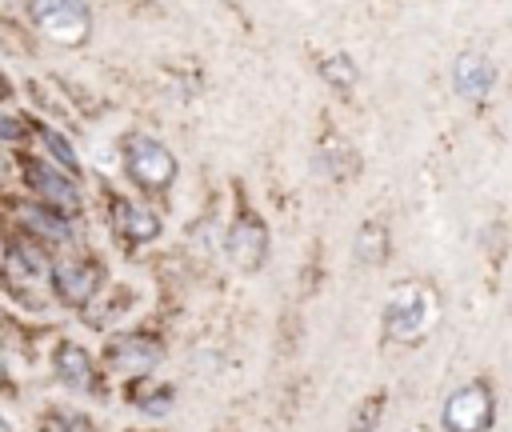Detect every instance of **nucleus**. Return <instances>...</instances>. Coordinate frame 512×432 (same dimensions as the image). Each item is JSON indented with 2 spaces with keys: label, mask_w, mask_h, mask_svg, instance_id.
I'll return each mask as SVG.
<instances>
[{
  "label": "nucleus",
  "mask_w": 512,
  "mask_h": 432,
  "mask_svg": "<svg viewBox=\"0 0 512 432\" xmlns=\"http://www.w3.org/2000/svg\"><path fill=\"white\" fill-rule=\"evenodd\" d=\"M8 96H12V80L0 72V100H8Z\"/></svg>",
  "instance_id": "nucleus-21"
},
{
  "label": "nucleus",
  "mask_w": 512,
  "mask_h": 432,
  "mask_svg": "<svg viewBox=\"0 0 512 432\" xmlns=\"http://www.w3.org/2000/svg\"><path fill=\"white\" fill-rule=\"evenodd\" d=\"M136 404H140L148 416H164V412L172 408V388H152V396H140Z\"/></svg>",
  "instance_id": "nucleus-19"
},
{
  "label": "nucleus",
  "mask_w": 512,
  "mask_h": 432,
  "mask_svg": "<svg viewBox=\"0 0 512 432\" xmlns=\"http://www.w3.org/2000/svg\"><path fill=\"white\" fill-rule=\"evenodd\" d=\"M108 364L112 368H120V372H132V376H144V372H152L160 360H164V348H160V340H152V336H140V332H124V336H112L108 340Z\"/></svg>",
  "instance_id": "nucleus-8"
},
{
  "label": "nucleus",
  "mask_w": 512,
  "mask_h": 432,
  "mask_svg": "<svg viewBox=\"0 0 512 432\" xmlns=\"http://www.w3.org/2000/svg\"><path fill=\"white\" fill-rule=\"evenodd\" d=\"M48 280H52V292L64 300V304H88L96 296V288L104 284V268L96 260H56L48 268Z\"/></svg>",
  "instance_id": "nucleus-7"
},
{
  "label": "nucleus",
  "mask_w": 512,
  "mask_h": 432,
  "mask_svg": "<svg viewBox=\"0 0 512 432\" xmlns=\"http://www.w3.org/2000/svg\"><path fill=\"white\" fill-rule=\"evenodd\" d=\"M0 256H4V244H0Z\"/></svg>",
  "instance_id": "nucleus-26"
},
{
  "label": "nucleus",
  "mask_w": 512,
  "mask_h": 432,
  "mask_svg": "<svg viewBox=\"0 0 512 432\" xmlns=\"http://www.w3.org/2000/svg\"><path fill=\"white\" fill-rule=\"evenodd\" d=\"M124 172L144 192H168L180 168H176V156L168 152V144H160L156 136L132 132V136H124Z\"/></svg>",
  "instance_id": "nucleus-2"
},
{
  "label": "nucleus",
  "mask_w": 512,
  "mask_h": 432,
  "mask_svg": "<svg viewBox=\"0 0 512 432\" xmlns=\"http://www.w3.org/2000/svg\"><path fill=\"white\" fill-rule=\"evenodd\" d=\"M432 320V296L420 284H400L384 304V328L396 340H416Z\"/></svg>",
  "instance_id": "nucleus-5"
},
{
  "label": "nucleus",
  "mask_w": 512,
  "mask_h": 432,
  "mask_svg": "<svg viewBox=\"0 0 512 432\" xmlns=\"http://www.w3.org/2000/svg\"><path fill=\"white\" fill-rule=\"evenodd\" d=\"M56 376L76 388V392H92L96 388V372H92V360L80 344H60L56 348Z\"/></svg>",
  "instance_id": "nucleus-12"
},
{
  "label": "nucleus",
  "mask_w": 512,
  "mask_h": 432,
  "mask_svg": "<svg viewBox=\"0 0 512 432\" xmlns=\"http://www.w3.org/2000/svg\"><path fill=\"white\" fill-rule=\"evenodd\" d=\"M108 220H112V228L120 232V240H128V244H148V240L160 236V216H156L148 204L128 200V196H112Z\"/></svg>",
  "instance_id": "nucleus-9"
},
{
  "label": "nucleus",
  "mask_w": 512,
  "mask_h": 432,
  "mask_svg": "<svg viewBox=\"0 0 512 432\" xmlns=\"http://www.w3.org/2000/svg\"><path fill=\"white\" fill-rule=\"evenodd\" d=\"M0 432H20V428H16V424H12V420L0 412Z\"/></svg>",
  "instance_id": "nucleus-22"
},
{
  "label": "nucleus",
  "mask_w": 512,
  "mask_h": 432,
  "mask_svg": "<svg viewBox=\"0 0 512 432\" xmlns=\"http://www.w3.org/2000/svg\"><path fill=\"white\" fill-rule=\"evenodd\" d=\"M496 84V64L484 52H460L452 64V88L464 100H484Z\"/></svg>",
  "instance_id": "nucleus-11"
},
{
  "label": "nucleus",
  "mask_w": 512,
  "mask_h": 432,
  "mask_svg": "<svg viewBox=\"0 0 512 432\" xmlns=\"http://www.w3.org/2000/svg\"><path fill=\"white\" fill-rule=\"evenodd\" d=\"M352 256H356L360 264H368V268L384 264V256H388V228L376 224V220H368V224L356 232V240H352Z\"/></svg>",
  "instance_id": "nucleus-13"
},
{
  "label": "nucleus",
  "mask_w": 512,
  "mask_h": 432,
  "mask_svg": "<svg viewBox=\"0 0 512 432\" xmlns=\"http://www.w3.org/2000/svg\"><path fill=\"white\" fill-rule=\"evenodd\" d=\"M36 132H40V144H44V152H48V160H52L56 168H64V172H72V176H80V156L72 152V144H68V136H64V132H56V128H48V124H40Z\"/></svg>",
  "instance_id": "nucleus-14"
},
{
  "label": "nucleus",
  "mask_w": 512,
  "mask_h": 432,
  "mask_svg": "<svg viewBox=\"0 0 512 432\" xmlns=\"http://www.w3.org/2000/svg\"><path fill=\"white\" fill-rule=\"evenodd\" d=\"M224 248H228V260H232L240 272L264 268V260H268V228H264V220H260L256 212L240 208L236 220L228 224Z\"/></svg>",
  "instance_id": "nucleus-6"
},
{
  "label": "nucleus",
  "mask_w": 512,
  "mask_h": 432,
  "mask_svg": "<svg viewBox=\"0 0 512 432\" xmlns=\"http://www.w3.org/2000/svg\"><path fill=\"white\" fill-rule=\"evenodd\" d=\"M20 164H24V184L36 192V200H44V204H52L60 212H76L80 208L84 196H80V184H76L72 172L56 168L52 160H40V156H20Z\"/></svg>",
  "instance_id": "nucleus-4"
},
{
  "label": "nucleus",
  "mask_w": 512,
  "mask_h": 432,
  "mask_svg": "<svg viewBox=\"0 0 512 432\" xmlns=\"http://www.w3.org/2000/svg\"><path fill=\"white\" fill-rule=\"evenodd\" d=\"M4 176H8V164H4V156H0V184H4Z\"/></svg>",
  "instance_id": "nucleus-23"
},
{
  "label": "nucleus",
  "mask_w": 512,
  "mask_h": 432,
  "mask_svg": "<svg viewBox=\"0 0 512 432\" xmlns=\"http://www.w3.org/2000/svg\"><path fill=\"white\" fill-rule=\"evenodd\" d=\"M24 16L48 44H60V48H80L92 36L88 0H28Z\"/></svg>",
  "instance_id": "nucleus-1"
},
{
  "label": "nucleus",
  "mask_w": 512,
  "mask_h": 432,
  "mask_svg": "<svg viewBox=\"0 0 512 432\" xmlns=\"http://www.w3.org/2000/svg\"><path fill=\"white\" fill-rule=\"evenodd\" d=\"M40 432H92V420L76 408H48L40 416Z\"/></svg>",
  "instance_id": "nucleus-16"
},
{
  "label": "nucleus",
  "mask_w": 512,
  "mask_h": 432,
  "mask_svg": "<svg viewBox=\"0 0 512 432\" xmlns=\"http://www.w3.org/2000/svg\"><path fill=\"white\" fill-rule=\"evenodd\" d=\"M384 404H388V396H384V392H372V396L356 408L352 432H372V428H376V420H380V412H384Z\"/></svg>",
  "instance_id": "nucleus-18"
},
{
  "label": "nucleus",
  "mask_w": 512,
  "mask_h": 432,
  "mask_svg": "<svg viewBox=\"0 0 512 432\" xmlns=\"http://www.w3.org/2000/svg\"><path fill=\"white\" fill-rule=\"evenodd\" d=\"M492 420H496V400H492L488 384H480V380L448 392V400L440 408L444 432H488Z\"/></svg>",
  "instance_id": "nucleus-3"
},
{
  "label": "nucleus",
  "mask_w": 512,
  "mask_h": 432,
  "mask_svg": "<svg viewBox=\"0 0 512 432\" xmlns=\"http://www.w3.org/2000/svg\"><path fill=\"white\" fill-rule=\"evenodd\" d=\"M316 172H324L332 180H344V176L356 172V152H348V148H324V152H316Z\"/></svg>",
  "instance_id": "nucleus-17"
},
{
  "label": "nucleus",
  "mask_w": 512,
  "mask_h": 432,
  "mask_svg": "<svg viewBox=\"0 0 512 432\" xmlns=\"http://www.w3.org/2000/svg\"><path fill=\"white\" fill-rule=\"evenodd\" d=\"M0 380H4V360H0Z\"/></svg>",
  "instance_id": "nucleus-24"
},
{
  "label": "nucleus",
  "mask_w": 512,
  "mask_h": 432,
  "mask_svg": "<svg viewBox=\"0 0 512 432\" xmlns=\"http://www.w3.org/2000/svg\"><path fill=\"white\" fill-rule=\"evenodd\" d=\"M408 432H428V428H408Z\"/></svg>",
  "instance_id": "nucleus-25"
},
{
  "label": "nucleus",
  "mask_w": 512,
  "mask_h": 432,
  "mask_svg": "<svg viewBox=\"0 0 512 432\" xmlns=\"http://www.w3.org/2000/svg\"><path fill=\"white\" fill-rule=\"evenodd\" d=\"M16 220L24 224V232H36L40 240H52V244H64V240L76 236L72 232V212H60L44 200H24L16 208Z\"/></svg>",
  "instance_id": "nucleus-10"
},
{
  "label": "nucleus",
  "mask_w": 512,
  "mask_h": 432,
  "mask_svg": "<svg viewBox=\"0 0 512 432\" xmlns=\"http://www.w3.org/2000/svg\"><path fill=\"white\" fill-rule=\"evenodd\" d=\"M320 80L332 84L336 92H348V88L356 84V64H352V56H344V52L324 56V60H320Z\"/></svg>",
  "instance_id": "nucleus-15"
},
{
  "label": "nucleus",
  "mask_w": 512,
  "mask_h": 432,
  "mask_svg": "<svg viewBox=\"0 0 512 432\" xmlns=\"http://www.w3.org/2000/svg\"><path fill=\"white\" fill-rule=\"evenodd\" d=\"M24 132H28L24 116H16V112H0V140H24Z\"/></svg>",
  "instance_id": "nucleus-20"
}]
</instances>
